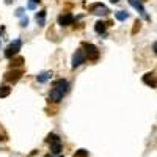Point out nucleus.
Returning <instances> with one entry per match:
<instances>
[{"label":"nucleus","mask_w":157,"mask_h":157,"mask_svg":"<svg viewBox=\"0 0 157 157\" xmlns=\"http://www.w3.org/2000/svg\"><path fill=\"white\" fill-rule=\"evenodd\" d=\"M83 52H85V57L91 61H96L99 58V49L94 46V44H91V43H85L83 44Z\"/></svg>","instance_id":"obj_1"},{"label":"nucleus","mask_w":157,"mask_h":157,"mask_svg":"<svg viewBox=\"0 0 157 157\" xmlns=\"http://www.w3.org/2000/svg\"><path fill=\"white\" fill-rule=\"evenodd\" d=\"M22 47V41L21 39H14L13 43H10V46L5 49V57L6 58H13L14 55H17V52Z\"/></svg>","instance_id":"obj_2"},{"label":"nucleus","mask_w":157,"mask_h":157,"mask_svg":"<svg viewBox=\"0 0 157 157\" xmlns=\"http://www.w3.org/2000/svg\"><path fill=\"white\" fill-rule=\"evenodd\" d=\"M22 74H24V71L22 69H10V71H6L5 72V75H3V78L8 82V83H16L19 78L22 77Z\"/></svg>","instance_id":"obj_3"},{"label":"nucleus","mask_w":157,"mask_h":157,"mask_svg":"<svg viewBox=\"0 0 157 157\" xmlns=\"http://www.w3.org/2000/svg\"><path fill=\"white\" fill-rule=\"evenodd\" d=\"M86 57H85V52L83 49H77L74 52V55H72V68H77V66H80L82 63H85Z\"/></svg>","instance_id":"obj_4"},{"label":"nucleus","mask_w":157,"mask_h":157,"mask_svg":"<svg viewBox=\"0 0 157 157\" xmlns=\"http://www.w3.org/2000/svg\"><path fill=\"white\" fill-rule=\"evenodd\" d=\"M52 86H54V90L60 91V93H63V94H66L69 91V83H68V80H64V78H58V80H55L54 83H52Z\"/></svg>","instance_id":"obj_5"},{"label":"nucleus","mask_w":157,"mask_h":157,"mask_svg":"<svg viewBox=\"0 0 157 157\" xmlns=\"http://www.w3.org/2000/svg\"><path fill=\"white\" fill-rule=\"evenodd\" d=\"M90 11L93 13V14H98V16H107L109 14V8L105 5H102V3H94V5H91L90 6Z\"/></svg>","instance_id":"obj_6"},{"label":"nucleus","mask_w":157,"mask_h":157,"mask_svg":"<svg viewBox=\"0 0 157 157\" xmlns=\"http://www.w3.org/2000/svg\"><path fill=\"white\" fill-rule=\"evenodd\" d=\"M129 5H130V6H134V8L140 13V14L146 19V21H151V17L148 16V13H146L145 6H143V3L140 2V0H129Z\"/></svg>","instance_id":"obj_7"},{"label":"nucleus","mask_w":157,"mask_h":157,"mask_svg":"<svg viewBox=\"0 0 157 157\" xmlns=\"http://www.w3.org/2000/svg\"><path fill=\"white\" fill-rule=\"evenodd\" d=\"M74 21H75V17L71 13H64V14L58 16V25H61V27H68V25H71Z\"/></svg>","instance_id":"obj_8"},{"label":"nucleus","mask_w":157,"mask_h":157,"mask_svg":"<svg viewBox=\"0 0 157 157\" xmlns=\"http://www.w3.org/2000/svg\"><path fill=\"white\" fill-rule=\"evenodd\" d=\"M143 83H146L148 86H151V88H155V72H146L145 75H143Z\"/></svg>","instance_id":"obj_9"},{"label":"nucleus","mask_w":157,"mask_h":157,"mask_svg":"<svg viewBox=\"0 0 157 157\" xmlns=\"http://www.w3.org/2000/svg\"><path fill=\"white\" fill-rule=\"evenodd\" d=\"M63 93H60V91H57V90H54L52 88L50 90V93H49V102H60L61 99H63Z\"/></svg>","instance_id":"obj_10"},{"label":"nucleus","mask_w":157,"mask_h":157,"mask_svg":"<svg viewBox=\"0 0 157 157\" xmlns=\"http://www.w3.org/2000/svg\"><path fill=\"white\" fill-rule=\"evenodd\" d=\"M107 27H109V24H107V22H102V21H98V22L94 24V30H96V33H99V35L105 33Z\"/></svg>","instance_id":"obj_11"},{"label":"nucleus","mask_w":157,"mask_h":157,"mask_svg":"<svg viewBox=\"0 0 157 157\" xmlns=\"http://www.w3.org/2000/svg\"><path fill=\"white\" fill-rule=\"evenodd\" d=\"M46 14H47L46 10H41L39 13H36V22H38L39 27H44L46 25Z\"/></svg>","instance_id":"obj_12"},{"label":"nucleus","mask_w":157,"mask_h":157,"mask_svg":"<svg viewBox=\"0 0 157 157\" xmlns=\"http://www.w3.org/2000/svg\"><path fill=\"white\" fill-rule=\"evenodd\" d=\"M50 72H47V71H43V72H39L38 75H36V80L39 82V83H46L49 78H50Z\"/></svg>","instance_id":"obj_13"},{"label":"nucleus","mask_w":157,"mask_h":157,"mask_svg":"<svg viewBox=\"0 0 157 157\" xmlns=\"http://www.w3.org/2000/svg\"><path fill=\"white\" fill-rule=\"evenodd\" d=\"M49 145H50L52 154H60L61 152V141H54V143H49Z\"/></svg>","instance_id":"obj_14"},{"label":"nucleus","mask_w":157,"mask_h":157,"mask_svg":"<svg viewBox=\"0 0 157 157\" xmlns=\"http://www.w3.org/2000/svg\"><path fill=\"white\" fill-rule=\"evenodd\" d=\"M24 58L22 57H17V58H13L11 60V63H10V68L11 69H14V68H17V66H22V64H24Z\"/></svg>","instance_id":"obj_15"},{"label":"nucleus","mask_w":157,"mask_h":157,"mask_svg":"<svg viewBox=\"0 0 157 157\" xmlns=\"http://www.w3.org/2000/svg\"><path fill=\"white\" fill-rule=\"evenodd\" d=\"M115 17L118 19V21H121V22H124L127 17H129V14H127V13L126 11H116L115 13Z\"/></svg>","instance_id":"obj_16"},{"label":"nucleus","mask_w":157,"mask_h":157,"mask_svg":"<svg viewBox=\"0 0 157 157\" xmlns=\"http://www.w3.org/2000/svg\"><path fill=\"white\" fill-rule=\"evenodd\" d=\"M10 93H11V88L8 85L0 86V98H6V96H10Z\"/></svg>","instance_id":"obj_17"},{"label":"nucleus","mask_w":157,"mask_h":157,"mask_svg":"<svg viewBox=\"0 0 157 157\" xmlns=\"http://www.w3.org/2000/svg\"><path fill=\"white\" fill-rule=\"evenodd\" d=\"M46 141H47V143H54V141H60V137H58L57 134H49V135H47V138H46Z\"/></svg>","instance_id":"obj_18"},{"label":"nucleus","mask_w":157,"mask_h":157,"mask_svg":"<svg viewBox=\"0 0 157 157\" xmlns=\"http://www.w3.org/2000/svg\"><path fill=\"white\" fill-rule=\"evenodd\" d=\"M74 157H88V151L86 149H78L74 152Z\"/></svg>","instance_id":"obj_19"},{"label":"nucleus","mask_w":157,"mask_h":157,"mask_svg":"<svg viewBox=\"0 0 157 157\" xmlns=\"http://www.w3.org/2000/svg\"><path fill=\"white\" fill-rule=\"evenodd\" d=\"M140 29H141V22H140V21H135V24H134V30H132V35H135Z\"/></svg>","instance_id":"obj_20"},{"label":"nucleus","mask_w":157,"mask_h":157,"mask_svg":"<svg viewBox=\"0 0 157 157\" xmlns=\"http://www.w3.org/2000/svg\"><path fill=\"white\" fill-rule=\"evenodd\" d=\"M29 25V17L27 16H22L21 17V27H27Z\"/></svg>","instance_id":"obj_21"},{"label":"nucleus","mask_w":157,"mask_h":157,"mask_svg":"<svg viewBox=\"0 0 157 157\" xmlns=\"http://www.w3.org/2000/svg\"><path fill=\"white\" fill-rule=\"evenodd\" d=\"M24 11H25V8H22V6L17 8V10H16V16H17V17H22V16H24Z\"/></svg>","instance_id":"obj_22"},{"label":"nucleus","mask_w":157,"mask_h":157,"mask_svg":"<svg viewBox=\"0 0 157 157\" xmlns=\"http://www.w3.org/2000/svg\"><path fill=\"white\" fill-rule=\"evenodd\" d=\"M30 2H32L33 5H36V3H41V0H30Z\"/></svg>","instance_id":"obj_23"},{"label":"nucleus","mask_w":157,"mask_h":157,"mask_svg":"<svg viewBox=\"0 0 157 157\" xmlns=\"http://www.w3.org/2000/svg\"><path fill=\"white\" fill-rule=\"evenodd\" d=\"M0 140H2V141H5V140H6V137H5V135H0Z\"/></svg>","instance_id":"obj_24"},{"label":"nucleus","mask_w":157,"mask_h":157,"mask_svg":"<svg viewBox=\"0 0 157 157\" xmlns=\"http://www.w3.org/2000/svg\"><path fill=\"white\" fill-rule=\"evenodd\" d=\"M110 2H112V3H118V2H120V0H110Z\"/></svg>","instance_id":"obj_25"},{"label":"nucleus","mask_w":157,"mask_h":157,"mask_svg":"<svg viewBox=\"0 0 157 157\" xmlns=\"http://www.w3.org/2000/svg\"><path fill=\"white\" fill-rule=\"evenodd\" d=\"M13 2V0H5V3H11Z\"/></svg>","instance_id":"obj_26"},{"label":"nucleus","mask_w":157,"mask_h":157,"mask_svg":"<svg viewBox=\"0 0 157 157\" xmlns=\"http://www.w3.org/2000/svg\"><path fill=\"white\" fill-rule=\"evenodd\" d=\"M0 41H2V39H0Z\"/></svg>","instance_id":"obj_27"}]
</instances>
